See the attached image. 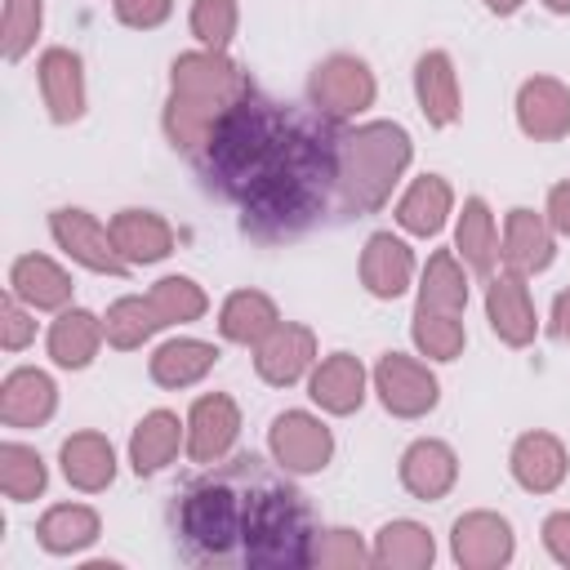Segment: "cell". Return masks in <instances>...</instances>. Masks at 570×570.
Listing matches in <instances>:
<instances>
[{
  "label": "cell",
  "mask_w": 570,
  "mask_h": 570,
  "mask_svg": "<svg viewBox=\"0 0 570 570\" xmlns=\"http://www.w3.org/2000/svg\"><path fill=\"white\" fill-rule=\"evenodd\" d=\"M543 548H548V557H552L557 566L570 570V512H552V517L543 521Z\"/></svg>",
  "instance_id": "cell-44"
},
{
  "label": "cell",
  "mask_w": 570,
  "mask_h": 570,
  "mask_svg": "<svg viewBox=\"0 0 570 570\" xmlns=\"http://www.w3.org/2000/svg\"><path fill=\"white\" fill-rule=\"evenodd\" d=\"M419 307L463 316V307H468V272H463V263H459L454 249H436V254L423 263V276H419Z\"/></svg>",
  "instance_id": "cell-34"
},
{
  "label": "cell",
  "mask_w": 570,
  "mask_h": 570,
  "mask_svg": "<svg viewBox=\"0 0 570 570\" xmlns=\"http://www.w3.org/2000/svg\"><path fill=\"white\" fill-rule=\"evenodd\" d=\"M450 552L463 570H499L512 561L517 552V539H512V525L508 517L499 512H463L454 525H450Z\"/></svg>",
  "instance_id": "cell-12"
},
{
  "label": "cell",
  "mask_w": 570,
  "mask_h": 570,
  "mask_svg": "<svg viewBox=\"0 0 570 570\" xmlns=\"http://www.w3.org/2000/svg\"><path fill=\"white\" fill-rule=\"evenodd\" d=\"M552 334L557 338H570V289H561L552 298Z\"/></svg>",
  "instance_id": "cell-46"
},
{
  "label": "cell",
  "mask_w": 570,
  "mask_h": 570,
  "mask_svg": "<svg viewBox=\"0 0 570 570\" xmlns=\"http://www.w3.org/2000/svg\"><path fill=\"white\" fill-rule=\"evenodd\" d=\"M45 485H49L45 459L22 441H4L0 445V490H4V499L31 503L36 494H45Z\"/></svg>",
  "instance_id": "cell-36"
},
{
  "label": "cell",
  "mask_w": 570,
  "mask_h": 570,
  "mask_svg": "<svg viewBox=\"0 0 570 570\" xmlns=\"http://www.w3.org/2000/svg\"><path fill=\"white\" fill-rule=\"evenodd\" d=\"M414 156L410 134L396 120H365L338 138V209L374 214L392 200L405 165Z\"/></svg>",
  "instance_id": "cell-4"
},
{
  "label": "cell",
  "mask_w": 570,
  "mask_h": 570,
  "mask_svg": "<svg viewBox=\"0 0 570 570\" xmlns=\"http://www.w3.org/2000/svg\"><path fill=\"white\" fill-rule=\"evenodd\" d=\"M454 481H459V454L445 441L423 436V441L405 445V454H401V485L414 499L436 503V499H445L454 490Z\"/></svg>",
  "instance_id": "cell-18"
},
{
  "label": "cell",
  "mask_w": 570,
  "mask_h": 570,
  "mask_svg": "<svg viewBox=\"0 0 570 570\" xmlns=\"http://www.w3.org/2000/svg\"><path fill=\"white\" fill-rule=\"evenodd\" d=\"M276 325H281V312L263 289H236L218 307V334L240 347H258Z\"/></svg>",
  "instance_id": "cell-27"
},
{
  "label": "cell",
  "mask_w": 570,
  "mask_h": 570,
  "mask_svg": "<svg viewBox=\"0 0 570 570\" xmlns=\"http://www.w3.org/2000/svg\"><path fill=\"white\" fill-rule=\"evenodd\" d=\"M374 71L356 58V53H330L312 67V80H307V102L334 120V125H347L356 120L365 107H374Z\"/></svg>",
  "instance_id": "cell-6"
},
{
  "label": "cell",
  "mask_w": 570,
  "mask_h": 570,
  "mask_svg": "<svg viewBox=\"0 0 570 570\" xmlns=\"http://www.w3.org/2000/svg\"><path fill=\"white\" fill-rule=\"evenodd\" d=\"M263 472L267 468H263L258 454H240V459L223 463L218 472H209L205 481H196L183 494L178 534H183V543H187V552L196 561H232V557H240L249 494H254Z\"/></svg>",
  "instance_id": "cell-3"
},
{
  "label": "cell",
  "mask_w": 570,
  "mask_h": 570,
  "mask_svg": "<svg viewBox=\"0 0 570 570\" xmlns=\"http://www.w3.org/2000/svg\"><path fill=\"white\" fill-rule=\"evenodd\" d=\"M31 338H36V312L18 294H4L0 298V347L4 352H22Z\"/></svg>",
  "instance_id": "cell-42"
},
{
  "label": "cell",
  "mask_w": 570,
  "mask_h": 570,
  "mask_svg": "<svg viewBox=\"0 0 570 570\" xmlns=\"http://www.w3.org/2000/svg\"><path fill=\"white\" fill-rule=\"evenodd\" d=\"M365 365L352 352H334L321 365H312L307 374V396L312 405H321L325 414H356L365 405Z\"/></svg>",
  "instance_id": "cell-17"
},
{
  "label": "cell",
  "mask_w": 570,
  "mask_h": 570,
  "mask_svg": "<svg viewBox=\"0 0 570 570\" xmlns=\"http://www.w3.org/2000/svg\"><path fill=\"white\" fill-rule=\"evenodd\" d=\"M240 436V410L227 392H205L187 410V459L200 468H214L232 454Z\"/></svg>",
  "instance_id": "cell-10"
},
{
  "label": "cell",
  "mask_w": 570,
  "mask_h": 570,
  "mask_svg": "<svg viewBox=\"0 0 570 570\" xmlns=\"http://www.w3.org/2000/svg\"><path fill=\"white\" fill-rule=\"evenodd\" d=\"M102 521L89 503H53L40 521H36V539L45 552L53 557H71V552H85L94 539H98Z\"/></svg>",
  "instance_id": "cell-31"
},
{
  "label": "cell",
  "mask_w": 570,
  "mask_h": 570,
  "mask_svg": "<svg viewBox=\"0 0 570 570\" xmlns=\"http://www.w3.org/2000/svg\"><path fill=\"white\" fill-rule=\"evenodd\" d=\"M58 410V387L45 370H9L0 383V419L4 428H40Z\"/></svg>",
  "instance_id": "cell-19"
},
{
  "label": "cell",
  "mask_w": 570,
  "mask_h": 570,
  "mask_svg": "<svg viewBox=\"0 0 570 570\" xmlns=\"http://www.w3.org/2000/svg\"><path fill=\"white\" fill-rule=\"evenodd\" d=\"M414 98H419V111L428 125L445 129L459 120V76H454V62L445 49H428L419 62H414Z\"/></svg>",
  "instance_id": "cell-22"
},
{
  "label": "cell",
  "mask_w": 570,
  "mask_h": 570,
  "mask_svg": "<svg viewBox=\"0 0 570 570\" xmlns=\"http://www.w3.org/2000/svg\"><path fill=\"white\" fill-rule=\"evenodd\" d=\"M410 281H414V249L392 232H374L361 249V285L374 298H401Z\"/></svg>",
  "instance_id": "cell-21"
},
{
  "label": "cell",
  "mask_w": 570,
  "mask_h": 570,
  "mask_svg": "<svg viewBox=\"0 0 570 570\" xmlns=\"http://www.w3.org/2000/svg\"><path fill=\"white\" fill-rule=\"evenodd\" d=\"M508 468H512V481L521 490L552 494L566 481V472H570V454H566V445L552 432H525V436H517Z\"/></svg>",
  "instance_id": "cell-20"
},
{
  "label": "cell",
  "mask_w": 570,
  "mask_h": 570,
  "mask_svg": "<svg viewBox=\"0 0 570 570\" xmlns=\"http://www.w3.org/2000/svg\"><path fill=\"white\" fill-rule=\"evenodd\" d=\"M312 512L303 494L272 472L258 476L245 512V539H240V561L254 570H289L307 566L312 552Z\"/></svg>",
  "instance_id": "cell-5"
},
{
  "label": "cell",
  "mask_w": 570,
  "mask_h": 570,
  "mask_svg": "<svg viewBox=\"0 0 570 570\" xmlns=\"http://www.w3.org/2000/svg\"><path fill=\"white\" fill-rule=\"evenodd\" d=\"M49 236L71 263H80L98 276H125L129 272V263L120 258V249L111 240V227H102L89 209H53L49 214Z\"/></svg>",
  "instance_id": "cell-8"
},
{
  "label": "cell",
  "mask_w": 570,
  "mask_h": 570,
  "mask_svg": "<svg viewBox=\"0 0 570 570\" xmlns=\"http://www.w3.org/2000/svg\"><path fill=\"white\" fill-rule=\"evenodd\" d=\"M499 258L503 267L521 272V276H534L543 272L552 258H557V232L548 223V214H534L525 205L508 209L503 218V240H499Z\"/></svg>",
  "instance_id": "cell-15"
},
{
  "label": "cell",
  "mask_w": 570,
  "mask_h": 570,
  "mask_svg": "<svg viewBox=\"0 0 570 570\" xmlns=\"http://www.w3.org/2000/svg\"><path fill=\"white\" fill-rule=\"evenodd\" d=\"M517 125L534 142H557L570 134V85L557 76H530L517 89Z\"/></svg>",
  "instance_id": "cell-14"
},
{
  "label": "cell",
  "mask_w": 570,
  "mask_h": 570,
  "mask_svg": "<svg viewBox=\"0 0 570 570\" xmlns=\"http://www.w3.org/2000/svg\"><path fill=\"white\" fill-rule=\"evenodd\" d=\"M374 392H379L383 410L396 414V419H423V414L436 410V401H441L436 374H432L423 361L405 356V352H387V356L374 365Z\"/></svg>",
  "instance_id": "cell-9"
},
{
  "label": "cell",
  "mask_w": 570,
  "mask_h": 570,
  "mask_svg": "<svg viewBox=\"0 0 570 570\" xmlns=\"http://www.w3.org/2000/svg\"><path fill=\"white\" fill-rule=\"evenodd\" d=\"M178 445H187V423L174 410H151L129 436V468L138 476H156L165 463H174Z\"/></svg>",
  "instance_id": "cell-25"
},
{
  "label": "cell",
  "mask_w": 570,
  "mask_h": 570,
  "mask_svg": "<svg viewBox=\"0 0 570 570\" xmlns=\"http://www.w3.org/2000/svg\"><path fill=\"white\" fill-rule=\"evenodd\" d=\"M450 205H454V191L441 174H419L401 200H396V223L410 232V236H436L450 218Z\"/></svg>",
  "instance_id": "cell-30"
},
{
  "label": "cell",
  "mask_w": 570,
  "mask_h": 570,
  "mask_svg": "<svg viewBox=\"0 0 570 570\" xmlns=\"http://www.w3.org/2000/svg\"><path fill=\"white\" fill-rule=\"evenodd\" d=\"M102 330H107V343H111L116 352H134V347H142L156 330H165V321H160L151 294H125V298H116V303L107 307Z\"/></svg>",
  "instance_id": "cell-35"
},
{
  "label": "cell",
  "mask_w": 570,
  "mask_h": 570,
  "mask_svg": "<svg viewBox=\"0 0 570 570\" xmlns=\"http://www.w3.org/2000/svg\"><path fill=\"white\" fill-rule=\"evenodd\" d=\"M111 13L134 31H156L174 13V0H111Z\"/></svg>",
  "instance_id": "cell-43"
},
{
  "label": "cell",
  "mask_w": 570,
  "mask_h": 570,
  "mask_svg": "<svg viewBox=\"0 0 570 570\" xmlns=\"http://www.w3.org/2000/svg\"><path fill=\"white\" fill-rule=\"evenodd\" d=\"M267 450H272V459H276L281 472L312 476V472L330 468V459H334V432L316 414H307V410H285L267 428Z\"/></svg>",
  "instance_id": "cell-7"
},
{
  "label": "cell",
  "mask_w": 570,
  "mask_h": 570,
  "mask_svg": "<svg viewBox=\"0 0 570 570\" xmlns=\"http://www.w3.org/2000/svg\"><path fill=\"white\" fill-rule=\"evenodd\" d=\"M521 4H525V0H485V9H490V13H499V18H508V13H517Z\"/></svg>",
  "instance_id": "cell-47"
},
{
  "label": "cell",
  "mask_w": 570,
  "mask_h": 570,
  "mask_svg": "<svg viewBox=\"0 0 570 570\" xmlns=\"http://www.w3.org/2000/svg\"><path fill=\"white\" fill-rule=\"evenodd\" d=\"M410 338H414V347H419L428 361H454V356L463 352V343H468V330H463V321L450 316V312H428V307H419V312H414V325H410Z\"/></svg>",
  "instance_id": "cell-37"
},
{
  "label": "cell",
  "mask_w": 570,
  "mask_h": 570,
  "mask_svg": "<svg viewBox=\"0 0 570 570\" xmlns=\"http://www.w3.org/2000/svg\"><path fill=\"white\" fill-rule=\"evenodd\" d=\"M543 9H552V13H570V0H543Z\"/></svg>",
  "instance_id": "cell-48"
},
{
  "label": "cell",
  "mask_w": 570,
  "mask_h": 570,
  "mask_svg": "<svg viewBox=\"0 0 570 570\" xmlns=\"http://www.w3.org/2000/svg\"><path fill=\"white\" fill-rule=\"evenodd\" d=\"M307 566H321V570H361V566H374L370 548L361 543L356 530H316L312 534V552H307Z\"/></svg>",
  "instance_id": "cell-39"
},
{
  "label": "cell",
  "mask_w": 570,
  "mask_h": 570,
  "mask_svg": "<svg viewBox=\"0 0 570 570\" xmlns=\"http://www.w3.org/2000/svg\"><path fill=\"white\" fill-rule=\"evenodd\" d=\"M107 227L129 267H147V263H160L174 254V227L151 209H120Z\"/></svg>",
  "instance_id": "cell-23"
},
{
  "label": "cell",
  "mask_w": 570,
  "mask_h": 570,
  "mask_svg": "<svg viewBox=\"0 0 570 570\" xmlns=\"http://www.w3.org/2000/svg\"><path fill=\"white\" fill-rule=\"evenodd\" d=\"M236 22H240L236 0H191V36L200 40V49H227Z\"/></svg>",
  "instance_id": "cell-41"
},
{
  "label": "cell",
  "mask_w": 570,
  "mask_h": 570,
  "mask_svg": "<svg viewBox=\"0 0 570 570\" xmlns=\"http://www.w3.org/2000/svg\"><path fill=\"white\" fill-rule=\"evenodd\" d=\"M485 321H490V330L499 334V343H508V347L534 343L539 316H534L530 285H525L521 272L503 267V272H490V276H485Z\"/></svg>",
  "instance_id": "cell-11"
},
{
  "label": "cell",
  "mask_w": 570,
  "mask_h": 570,
  "mask_svg": "<svg viewBox=\"0 0 570 570\" xmlns=\"http://www.w3.org/2000/svg\"><path fill=\"white\" fill-rule=\"evenodd\" d=\"M370 557L383 570H428L436 557V543H432L428 525H419V521H387L374 534Z\"/></svg>",
  "instance_id": "cell-33"
},
{
  "label": "cell",
  "mask_w": 570,
  "mask_h": 570,
  "mask_svg": "<svg viewBox=\"0 0 570 570\" xmlns=\"http://www.w3.org/2000/svg\"><path fill=\"white\" fill-rule=\"evenodd\" d=\"M218 356L223 352L214 343H205V338H169V343H160L151 352L147 370H151L156 387H191L218 365Z\"/></svg>",
  "instance_id": "cell-29"
},
{
  "label": "cell",
  "mask_w": 570,
  "mask_h": 570,
  "mask_svg": "<svg viewBox=\"0 0 570 570\" xmlns=\"http://www.w3.org/2000/svg\"><path fill=\"white\" fill-rule=\"evenodd\" d=\"M338 138L312 102H276L249 89L200 142V178L240 209V227L263 240L307 232L338 205Z\"/></svg>",
  "instance_id": "cell-1"
},
{
  "label": "cell",
  "mask_w": 570,
  "mask_h": 570,
  "mask_svg": "<svg viewBox=\"0 0 570 570\" xmlns=\"http://www.w3.org/2000/svg\"><path fill=\"white\" fill-rule=\"evenodd\" d=\"M454 254L476 276H490L494 263H499V227H494V214L481 196L463 200V214H459V227H454Z\"/></svg>",
  "instance_id": "cell-32"
},
{
  "label": "cell",
  "mask_w": 570,
  "mask_h": 570,
  "mask_svg": "<svg viewBox=\"0 0 570 570\" xmlns=\"http://www.w3.org/2000/svg\"><path fill=\"white\" fill-rule=\"evenodd\" d=\"M58 463H62V476L85 494H98L116 481V450L102 432H71L58 450Z\"/></svg>",
  "instance_id": "cell-26"
},
{
  "label": "cell",
  "mask_w": 570,
  "mask_h": 570,
  "mask_svg": "<svg viewBox=\"0 0 570 570\" xmlns=\"http://www.w3.org/2000/svg\"><path fill=\"white\" fill-rule=\"evenodd\" d=\"M316 365V334L298 321H281L258 347H254V370L272 387H289Z\"/></svg>",
  "instance_id": "cell-13"
},
{
  "label": "cell",
  "mask_w": 570,
  "mask_h": 570,
  "mask_svg": "<svg viewBox=\"0 0 570 570\" xmlns=\"http://www.w3.org/2000/svg\"><path fill=\"white\" fill-rule=\"evenodd\" d=\"M102 338H107L102 316H94V312H85V307H62L58 321L49 325V356H53V365H62V370H85V365L98 356Z\"/></svg>",
  "instance_id": "cell-28"
},
{
  "label": "cell",
  "mask_w": 570,
  "mask_h": 570,
  "mask_svg": "<svg viewBox=\"0 0 570 570\" xmlns=\"http://www.w3.org/2000/svg\"><path fill=\"white\" fill-rule=\"evenodd\" d=\"M548 223H552V232L557 236H570V183H557L552 191H548Z\"/></svg>",
  "instance_id": "cell-45"
},
{
  "label": "cell",
  "mask_w": 570,
  "mask_h": 570,
  "mask_svg": "<svg viewBox=\"0 0 570 570\" xmlns=\"http://www.w3.org/2000/svg\"><path fill=\"white\" fill-rule=\"evenodd\" d=\"M36 76H40V98H45L53 125H71L85 116V62H80V53L53 45L40 53Z\"/></svg>",
  "instance_id": "cell-16"
},
{
  "label": "cell",
  "mask_w": 570,
  "mask_h": 570,
  "mask_svg": "<svg viewBox=\"0 0 570 570\" xmlns=\"http://www.w3.org/2000/svg\"><path fill=\"white\" fill-rule=\"evenodd\" d=\"M71 276L49 254H22L9 267V294H18L31 312H62L71 303Z\"/></svg>",
  "instance_id": "cell-24"
},
{
  "label": "cell",
  "mask_w": 570,
  "mask_h": 570,
  "mask_svg": "<svg viewBox=\"0 0 570 570\" xmlns=\"http://www.w3.org/2000/svg\"><path fill=\"white\" fill-rule=\"evenodd\" d=\"M249 76L223 49L178 53L169 67V102H165V138L196 156L209 129L249 94Z\"/></svg>",
  "instance_id": "cell-2"
},
{
  "label": "cell",
  "mask_w": 570,
  "mask_h": 570,
  "mask_svg": "<svg viewBox=\"0 0 570 570\" xmlns=\"http://www.w3.org/2000/svg\"><path fill=\"white\" fill-rule=\"evenodd\" d=\"M40 22H45V0H4V18H0V45H4V58L18 62L31 53L36 36H40Z\"/></svg>",
  "instance_id": "cell-40"
},
{
  "label": "cell",
  "mask_w": 570,
  "mask_h": 570,
  "mask_svg": "<svg viewBox=\"0 0 570 570\" xmlns=\"http://www.w3.org/2000/svg\"><path fill=\"white\" fill-rule=\"evenodd\" d=\"M147 294H151V303H156V312H160V321H165V325L200 321V316H205V307H209L205 289H200L191 276H160Z\"/></svg>",
  "instance_id": "cell-38"
}]
</instances>
